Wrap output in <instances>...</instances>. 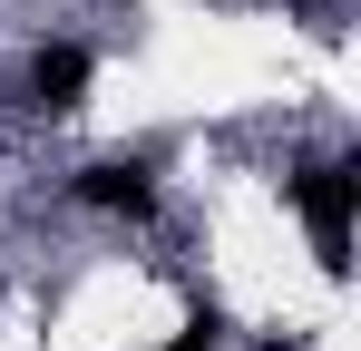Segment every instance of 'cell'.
I'll return each mask as SVG.
<instances>
[{
  "instance_id": "cell-5",
  "label": "cell",
  "mask_w": 361,
  "mask_h": 351,
  "mask_svg": "<svg viewBox=\"0 0 361 351\" xmlns=\"http://www.w3.org/2000/svg\"><path fill=\"white\" fill-rule=\"evenodd\" d=\"M264 351H293V342H264Z\"/></svg>"
},
{
  "instance_id": "cell-2",
  "label": "cell",
  "mask_w": 361,
  "mask_h": 351,
  "mask_svg": "<svg viewBox=\"0 0 361 351\" xmlns=\"http://www.w3.org/2000/svg\"><path fill=\"white\" fill-rule=\"evenodd\" d=\"M78 205L147 215V205H157V166H147V156H98V166H78Z\"/></svg>"
},
{
  "instance_id": "cell-3",
  "label": "cell",
  "mask_w": 361,
  "mask_h": 351,
  "mask_svg": "<svg viewBox=\"0 0 361 351\" xmlns=\"http://www.w3.org/2000/svg\"><path fill=\"white\" fill-rule=\"evenodd\" d=\"M78 88H88V49H39L30 58V98L39 108H78Z\"/></svg>"
},
{
  "instance_id": "cell-4",
  "label": "cell",
  "mask_w": 361,
  "mask_h": 351,
  "mask_svg": "<svg viewBox=\"0 0 361 351\" xmlns=\"http://www.w3.org/2000/svg\"><path fill=\"white\" fill-rule=\"evenodd\" d=\"M215 342H225V312H215V302H195V312H185V332H176L166 351H215Z\"/></svg>"
},
{
  "instance_id": "cell-1",
  "label": "cell",
  "mask_w": 361,
  "mask_h": 351,
  "mask_svg": "<svg viewBox=\"0 0 361 351\" xmlns=\"http://www.w3.org/2000/svg\"><path fill=\"white\" fill-rule=\"evenodd\" d=\"M293 205H302V225H312V254H322V273L342 283V273H352V205H361V166H352V156H322V166H302V176H293Z\"/></svg>"
}]
</instances>
